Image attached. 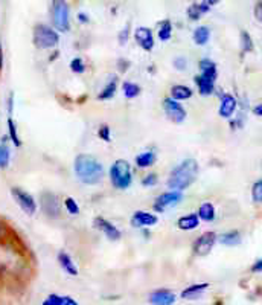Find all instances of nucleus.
Returning a JSON list of instances; mask_svg holds the SVG:
<instances>
[{"label": "nucleus", "instance_id": "nucleus-35", "mask_svg": "<svg viewBox=\"0 0 262 305\" xmlns=\"http://www.w3.org/2000/svg\"><path fill=\"white\" fill-rule=\"evenodd\" d=\"M70 69H72L75 73H82V72L85 70V66H84V63H82L81 58H75V60H72V63H70Z\"/></svg>", "mask_w": 262, "mask_h": 305}, {"label": "nucleus", "instance_id": "nucleus-43", "mask_svg": "<svg viewBox=\"0 0 262 305\" xmlns=\"http://www.w3.org/2000/svg\"><path fill=\"white\" fill-rule=\"evenodd\" d=\"M253 113L256 114V116H262V104H258V106L253 109Z\"/></svg>", "mask_w": 262, "mask_h": 305}, {"label": "nucleus", "instance_id": "nucleus-39", "mask_svg": "<svg viewBox=\"0 0 262 305\" xmlns=\"http://www.w3.org/2000/svg\"><path fill=\"white\" fill-rule=\"evenodd\" d=\"M99 137L101 139H104V141H110V129L107 125H102L101 127V130H99Z\"/></svg>", "mask_w": 262, "mask_h": 305}, {"label": "nucleus", "instance_id": "nucleus-27", "mask_svg": "<svg viewBox=\"0 0 262 305\" xmlns=\"http://www.w3.org/2000/svg\"><path fill=\"white\" fill-rule=\"evenodd\" d=\"M171 32H172V24L169 20H165L163 23L160 24V29H159V38L161 42H166L171 38Z\"/></svg>", "mask_w": 262, "mask_h": 305}, {"label": "nucleus", "instance_id": "nucleus-4", "mask_svg": "<svg viewBox=\"0 0 262 305\" xmlns=\"http://www.w3.org/2000/svg\"><path fill=\"white\" fill-rule=\"evenodd\" d=\"M60 42V35L46 24H37L34 29V44L39 49L55 47Z\"/></svg>", "mask_w": 262, "mask_h": 305}, {"label": "nucleus", "instance_id": "nucleus-10", "mask_svg": "<svg viewBox=\"0 0 262 305\" xmlns=\"http://www.w3.org/2000/svg\"><path fill=\"white\" fill-rule=\"evenodd\" d=\"M215 241H217V235L214 232H206L197 240V243L194 246V252L197 253V255H202V257L207 255V253L212 250V247H214Z\"/></svg>", "mask_w": 262, "mask_h": 305}, {"label": "nucleus", "instance_id": "nucleus-3", "mask_svg": "<svg viewBox=\"0 0 262 305\" xmlns=\"http://www.w3.org/2000/svg\"><path fill=\"white\" fill-rule=\"evenodd\" d=\"M110 179L115 188L118 189H127L131 185V168L127 160H116L113 167L110 170Z\"/></svg>", "mask_w": 262, "mask_h": 305}, {"label": "nucleus", "instance_id": "nucleus-40", "mask_svg": "<svg viewBox=\"0 0 262 305\" xmlns=\"http://www.w3.org/2000/svg\"><path fill=\"white\" fill-rule=\"evenodd\" d=\"M127 38H128V26L123 28V31L119 34V43L121 44H125L127 43Z\"/></svg>", "mask_w": 262, "mask_h": 305}, {"label": "nucleus", "instance_id": "nucleus-29", "mask_svg": "<svg viewBox=\"0 0 262 305\" xmlns=\"http://www.w3.org/2000/svg\"><path fill=\"white\" fill-rule=\"evenodd\" d=\"M8 129H9V137H11V141L14 142L16 147H20L21 145V141H20V137L17 134V127H16V124H14V121H12L11 116L8 118Z\"/></svg>", "mask_w": 262, "mask_h": 305}, {"label": "nucleus", "instance_id": "nucleus-36", "mask_svg": "<svg viewBox=\"0 0 262 305\" xmlns=\"http://www.w3.org/2000/svg\"><path fill=\"white\" fill-rule=\"evenodd\" d=\"M61 304H63V298L58 295H49L43 302V305H61Z\"/></svg>", "mask_w": 262, "mask_h": 305}, {"label": "nucleus", "instance_id": "nucleus-46", "mask_svg": "<svg viewBox=\"0 0 262 305\" xmlns=\"http://www.w3.org/2000/svg\"><path fill=\"white\" fill-rule=\"evenodd\" d=\"M206 2H207L209 5H217V3L221 2V0H206Z\"/></svg>", "mask_w": 262, "mask_h": 305}, {"label": "nucleus", "instance_id": "nucleus-19", "mask_svg": "<svg viewBox=\"0 0 262 305\" xmlns=\"http://www.w3.org/2000/svg\"><path fill=\"white\" fill-rule=\"evenodd\" d=\"M195 81H197V86H198L200 93H202V95L207 96V95H210L212 92H214V88H215V81L204 78L203 75H198L197 78H195Z\"/></svg>", "mask_w": 262, "mask_h": 305}, {"label": "nucleus", "instance_id": "nucleus-23", "mask_svg": "<svg viewBox=\"0 0 262 305\" xmlns=\"http://www.w3.org/2000/svg\"><path fill=\"white\" fill-rule=\"evenodd\" d=\"M210 38V29L207 26H200L194 31V42L198 46H204Z\"/></svg>", "mask_w": 262, "mask_h": 305}, {"label": "nucleus", "instance_id": "nucleus-42", "mask_svg": "<svg viewBox=\"0 0 262 305\" xmlns=\"http://www.w3.org/2000/svg\"><path fill=\"white\" fill-rule=\"evenodd\" d=\"M61 305H78V302L75 299H72L70 296H64L63 298V304H61Z\"/></svg>", "mask_w": 262, "mask_h": 305}, {"label": "nucleus", "instance_id": "nucleus-31", "mask_svg": "<svg viewBox=\"0 0 262 305\" xmlns=\"http://www.w3.org/2000/svg\"><path fill=\"white\" fill-rule=\"evenodd\" d=\"M115 93H116V81H110L104 87V90L99 93V99H110V98H113Z\"/></svg>", "mask_w": 262, "mask_h": 305}, {"label": "nucleus", "instance_id": "nucleus-37", "mask_svg": "<svg viewBox=\"0 0 262 305\" xmlns=\"http://www.w3.org/2000/svg\"><path fill=\"white\" fill-rule=\"evenodd\" d=\"M174 66H176V69H179V70H184L186 66H188V61H186L184 57H179L174 60Z\"/></svg>", "mask_w": 262, "mask_h": 305}, {"label": "nucleus", "instance_id": "nucleus-20", "mask_svg": "<svg viewBox=\"0 0 262 305\" xmlns=\"http://www.w3.org/2000/svg\"><path fill=\"white\" fill-rule=\"evenodd\" d=\"M210 5L206 2H203V3H194V5H191L189 8H188V17L191 19V20H198L200 17H202L204 12H207L210 8H209Z\"/></svg>", "mask_w": 262, "mask_h": 305}, {"label": "nucleus", "instance_id": "nucleus-2", "mask_svg": "<svg viewBox=\"0 0 262 305\" xmlns=\"http://www.w3.org/2000/svg\"><path fill=\"white\" fill-rule=\"evenodd\" d=\"M197 174H198L197 162L194 159H186L171 173L168 186L174 191H183L195 180Z\"/></svg>", "mask_w": 262, "mask_h": 305}, {"label": "nucleus", "instance_id": "nucleus-44", "mask_svg": "<svg viewBox=\"0 0 262 305\" xmlns=\"http://www.w3.org/2000/svg\"><path fill=\"white\" fill-rule=\"evenodd\" d=\"M78 20L81 23H87V22H89V17H87L85 14H82V12H80V14H78Z\"/></svg>", "mask_w": 262, "mask_h": 305}, {"label": "nucleus", "instance_id": "nucleus-38", "mask_svg": "<svg viewBox=\"0 0 262 305\" xmlns=\"http://www.w3.org/2000/svg\"><path fill=\"white\" fill-rule=\"evenodd\" d=\"M142 183H143L145 186H153V185H156V183H157V175H156V174H149V175H146Z\"/></svg>", "mask_w": 262, "mask_h": 305}, {"label": "nucleus", "instance_id": "nucleus-21", "mask_svg": "<svg viewBox=\"0 0 262 305\" xmlns=\"http://www.w3.org/2000/svg\"><path fill=\"white\" fill-rule=\"evenodd\" d=\"M207 287H209V284H195V285H191V287H188L186 290L181 291V298H183V299H194V298H198Z\"/></svg>", "mask_w": 262, "mask_h": 305}, {"label": "nucleus", "instance_id": "nucleus-45", "mask_svg": "<svg viewBox=\"0 0 262 305\" xmlns=\"http://www.w3.org/2000/svg\"><path fill=\"white\" fill-rule=\"evenodd\" d=\"M3 67V50H2V44H0V70Z\"/></svg>", "mask_w": 262, "mask_h": 305}, {"label": "nucleus", "instance_id": "nucleus-33", "mask_svg": "<svg viewBox=\"0 0 262 305\" xmlns=\"http://www.w3.org/2000/svg\"><path fill=\"white\" fill-rule=\"evenodd\" d=\"M64 206H66L67 212H69V214H72V215H77V214H80V206H78V203L75 201L72 197H67V198L64 200Z\"/></svg>", "mask_w": 262, "mask_h": 305}, {"label": "nucleus", "instance_id": "nucleus-48", "mask_svg": "<svg viewBox=\"0 0 262 305\" xmlns=\"http://www.w3.org/2000/svg\"><path fill=\"white\" fill-rule=\"evenodd\" d=\"M261 22H262V12H261Z\"/></svg>", "mask_w": 262, "mask_h": 305}, {"label": "nucleus", "instance_id": "nucleus-26", "mask_svg": "<svg viewBox=\"0 0 262 305\" xmlns=\"http://www.w3.org/2000/svg\"><path fill=\"white\" fill-rule=\"evenodd\" d=\"M156 162V154L151 151H146V152H142V154H139L136 157V163H137V167H141V168H148V167H151V165Z\"/></svg>", "mask_w": 262, "mask_h": 305}, {"label": "nucleus", "instance_id": "nucleus-7", "mask_svg": "<svg viewBox=\"0 0 262 305\" xmlns=\"http://www.w3.org/2000/svg\"><path fill=\"white\" fill-rule=\"evenodd\" d=\"M41 209L47 217H51V218L60 217L61 206H60L58 197L52 193H43L41 194Z\"/></svg>", "mask_w": 262, "mask_h": 305}, {"label": "nucleus", "instance_id": "nucleus-1", "mask_svg": "<svg viewBox=\"0 0 262 305\" xmlns=\"http://www.w3.org/2000/svg\"><path fill=\"white\" fill-rule=\"evenodd\" d=\"M75 173H77L78 179L85 185H96L104 177L102 165L89 154H80L75 159Z\"/></svg>", "mask_w": 262, "mask_h": 305}, {"label": "nucleus", "instance_id": "nucleus-18", "mask_svg": "<svg viewBox=\"0 0 262 305\" xmlns=\"http://www.w3.org/2000/svg\"><path fill=\"white\" fill-rule=\"evenodd\" d=\"M198 223H200L198 215H195V214L184 215V217H181L177 221V224H179V227L181 229V231H191V229H195V227H198Z\"/></svg>", "mask_w": 262, "mask_h": 305}, {"label": "nucleus", "instance_id": "nucleus-22", "mask_svg": "<svg viewBox=\"0 0 262 305\" xmlns=\"http://www.w3.org/2000/svg\"><path fill=\"white\" fill-rule=\"evenodd\" d=\"M171 95H172V99L183 101V99H189L192 96V90L186 86H174L171 88Z\"/></svg>", "mask_w": 262, "mask_h": 305}, {"label": "nucleus", "instance_id": "nucleus-8", "mask_svg": "<svg viewBox=\"0 0 262 305\" xmlns=\"http://www.w3.org/2000/svg\"><path fill=\"white\" fill-rule=\"evenodd\" d=\"M163 110L166 113V116L176 124L183 122L186 118V110L183 109V106H180V103H177L176 99H165Z\"/></svg>", "mask_w": 262, "mask_h": 305}, {"label": "nucleus", "instance_id": "nucleus-32", "mask_svg": "<svg viewBox=\"0 0 262 305\" xmlns=\"http://www.w3.org/2000/svg\"><path fill=\"white\" fill-rule=\"evenodd\" d=\"M241 47L244 52H252L253 50V40H252V37L248 35V32H245V31L241 32Z\"/></svg>", "mask_w": 262, "mask_h": 305}, {"label": "nucleus", "instance_id": "nucleus-16", "mask_svg": "<svg viewBox=\"0 0 262 305\" xmlns=\"http://www.w3.org/2000/svg\"><path fill=\"white\" fill-rule=\"evenodd\" d=\"M200 69H202V75L204 76V78L207 80H212L215 81L217 76H218V72H217V65L212 60H202L200 61Z\"/></svg>", "mask_w": 262, "mask_h": 305}, {"label": "nucleus", "instance_id": "nucleus-25", "mask_svg": "<svg viewBox=\"0 0 262 305\" xmlns=\"http://www.w3.org/2000/svg\"><path fill=\"white\" fill-rule=\"evenodd\" d=\"M220 243L226 246H238L241 243V235L238 231H232L227 234H222L220 237Z\"/></svg>", "mask_w": 262, "mask_h": 305}, {"label": "nucleus", "instance_id": "nucleus-41", "mask_svg": "<svg viewBox=\"0 0 262 305\" xmlns=\"http://www.w3.org/2000/svg\"><path fill=\"white\" fill-rule=\"evenodd\" d=\"M252 272H255V273L262 272V260H258V261L252 265Z\"/></svg>", "mask_w": 262, "mask_h": 305}, {"label": "nucleus", "instance_id": "nucleus-6", "mask_svg": "<svg viewBox=\"0 0 262 305\" xmlns=\"http://www.w3.org/2000/svg\"><path fill=\"white\" fill-rule=\"evenodd\" d=\"M11 194L14 197V200L17 201V205L21 208L23 212H26L28 215H34L37 211V203L34 200V197L28 193H24L20 188H12Z\"/></svg>", "mask_w": 262, "mask_h": 305}, {"label": "nucleus", "instance_id": "nucleus-14", "mask_svg": "<svg viewBox=\"0 0 262 305\" xmlns=\"http://www.w3.org/2000/svg\"><path fill=\"white\" fill-rule=\"evenodd\" d=\"M159 221V218L156 217V215L153 214H149V212H136L133 215V218H131V224L136 226V227H142V226H153Z\"/></svg>", "mask_w": 262, "mask_h": 305}, {"label": "nucleus", "instance_id": "nucleus-11", "mask_svg": "<svg viewBox=\"0 0 262 305\" xmlns=\"http://www.w3.org/2000/svg\"><path fill=\"white\" fill-rule=\"evenodd\" d=\"M176 299H177L176 295H174L171 290H166V288L156 290L149 295V302H151L153 305H172L174 302H176Z\"/></svg>", "mask_w": 262, "mask_h": 305}, {"label": "nucleus", "instance_id": "nucleus-17", "mask_svg": "<svg viewBox=\"0 0 262 305\" xmlns=\"http://www.w3.org/2000/svg\"><path fill=\"white\" fill-rule=\"evenodd\" d=\"M58 261H60L61 267H63V269H64L69 275H72V276H77V275H78L77 265L73 264L72 258L67 255L66 252H60V253H58Z\"/></svg>", "mask_w": 262, "mask_h": 305}, {"label": "nucleus", "instance_id": "nucleus-34", "mask_svg": "<svg viewBox=\"0 0 262 305\" xmlns=\"http://www.w3.org/2000/svg\"><path fill=\"white\" fill-rule=\"evenodd\" d=\"M252 197H253V201L262 203V180H259V182H256V183L253 185Z\"/></svg>", "mask_w": 262, "mask_h": 305}, {"label": "nucleus", "instance_id": "nucleus-5", "mask_svg": "<svg viewBox=\"0 0 262 305\" xmlns=\"http://www.w3.org/2000/svg\"><path fill=\"white\" fill-rule=\"evenodd\" d=\"M52 22H54V26L60 32H67L70 29L69 5L64 2V0H54V5H52Z\"/></svg>", "mask_w": 262, "mask_h": 305}, {"label": "nucleus", "instance_id": "nucleus-47", "mask_svg": "<svg viewBox=\"0 0 262 305\" xmlns=\"http://www.w3.org/2000/svg\"><path fill=\"white\" fill-rule=\"evenodd\" d=\"M0 237H2V224H0Z\"/></svg>", "mask_w": 262, "mask_h": 305}, {"label": "nucleus", "instance_id": "nucleus-9", "mask_svg": "<svg viewBox=\"0 0 262 305\" xmlns=\"http://www.w3.org/2000/svg\"><path fill=\"white\" fill-rule=\"evenodd\" d=\"M181 193L180 191H171V193H165V194H161L160 197H157L156 203H154V209L157 212H163L172 206H176L177 203L181 200Z\"/></svg>", "mask_w": 262, "mask_h": 305}, {"label": "nucleus", "instance_id": "nucleus-24", "mask_svg": "<svg viewBox=\"0 0 262 305\" xmlns=\"http://www.w3.org/2000/svg\"><path fill=\"white\" fill-rule=\"evenodd\" d=\"M198 217L204 221H212L215 218V208L212 203H203L198 209Z\"/></svg>", "mask_w": 262, "mask_h": 305}, {"label": "nucleus", "instance_id": "nucleus-13", "mask_svg": "<svg viewBox=\"0 0 262 305\" xmlns=\"http://www.w3.org/2000/svg\"><path fill=\"white\" fill-rule=\"evenodd\" d=\"M134 38L136 42L139 43L145 50H151L154 47V37L151 29L148 28H137L134 32Z\"/></svg>", "mask_w": 262, "mask_h": 305}, {"label": "nucleus", "instance_id": "nucleus-12", "mask_svg": "<svg viewBox=\"0 0 262 305\" xmlns=\"http://www.w3.org/2000/svg\"><path fill=\"white\" fill-rule=\"evenodd\" d=\"M93 226L96 227V229H99V231L101 232H104L105 235H107V238L108 240H119L121 238V232L118 231V229L111 224L110 221H107L105 218H102V217H98V218H95V221H93Z\"/></svg>", "mask_w": 262, "mask_h": 305}, {"label": "nucleus", "instance_id": "nucleus-15", "mask_svg": "<svg viewBox=\"0 0 262 305\" xmlns=\"http://www.w3.org/2000/svg\"><path fill=\"white\" fill-rule=\"evenodd\" d=\"M236 110V99L232 95H224L220 106V116L221 118H230Z\"/></svg>", "mask_w": 262, "mask_h": 305}, {"label": "nucleus", "instance_id": "nucleus-30", "mask_svg": "<svg viewBox=\"0 0 262 305\" xmlns=\"http://www.w3.org/2000/svg\"><path fill=\"white\" fill-rule=\"evenodd\" d=\"M122 88H123V93H125L127 98H136L141 93V87L134 83H125Z\"/></svg>", "mask_w": 262, "mask_h": 305}, {"label": "nucleus", "instance_id": "nucleus-28", "mask_svg": "<svg viewBox=\"0 0 262 305\" xmlns=\"http://www.w3.org/2000/svg\"><path fill=\"white\" fill-rule=\"evenodd\" d=\"M9 163V148L5 144V139L0 142V168H6Z\"/></svg>", "mask_w": 262, "mask_h": 305}]
</instances>
